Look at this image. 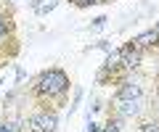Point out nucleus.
<instances>
[{
  "mask_svg": "<svg viewBox=\"0 0 159 132\" xmlns=\"http://www.w3.org/2000/svg\"><path fill=\"white\" fill-rule=\"evenodd\" d=\"M69 90V77L61 69H48L34 82V95L40 98H58Z\"/></svg>",
  "mask_w": 159,
  "mask_h": 132,
  "instance_id": "f257e3e1",
  "label": "nucleus"
},
{
  "mask_svg": "<svg viewBox=\"0 0 159 132\" xmlns=\"http://www.w3.org/2000/svg\"><path fill=\"white\" fill-rule=\"evenodd\" d=\"M56 127H58V119L53 111H40V114L29 116V121H27L29 132H53Z\"/></svg>",
  "mask_w": 159,
  "mask_h": 132,
  "instance_id": "f03ea898",
  "label": "nucleus"
},
{
  "mask_svg": "<svg viewBox=\"0 0 159 132\" xmlns=\"http://www.w3.org/2000/svg\"><path fill=\"white\" fill-rule=\"evenodd\" d=\"M141 58H143V50H138L133 42L119 48V69H135L141 66Z\"/></svg>",
  "mask_w": 159,
  "mask_h": 132,
  "instance_id": "7ed1b4c3",
  "label": "nucleus"
},
{
  "mask_svg": "<svg viewBox=\"0 0 159 132\" xmlns=\"http://www.w3.org/2000/svg\"><path fill=\"white\" fill-rule=\"evenodd\" d=\"M138 50H151V48H159V29H146L135 40H130Z\"/></svg>",
  "mask_w": 159,
  "mask_h": 132,
  "instance_id": "20e7f679",
  "label": "nucleus"
},
{
  "mask_svg": "<svg viewBox=\"0 0 159 132\" xmlns=\"http://www.w3.org/2000/svg\"><path fill=\"white\" fill-rule=\"evenodd\" d=\"M143 106V98H117V109H119V116H135Z\"/></svg>",
  "mask_w": 159,
  "mask_h": 132,
  "instance_id": "39448f33",
  "label": "nucleus"
},
{
  "mask_svg": "<svg viewBox=\"0 0 159 132\" xmlns=\"http://www.w3.org/2000/svg\"><path fill=\"white\" fill-rule=\"evenodd\" d=\"M117 98H143V90L135 82H122V87L117 90Z\"/></svg>",
  "mask_w": 159,
  "mask_h": 132,
  "instance_id": "423d86ee",
  "label": "nucleus"
},
{
  "mask_svg": "<svg viewBox=\"0 0 159 132\" xmlns=\"http://www.w3.org/2000/svg\"><path fill=\"white\" fill-rule=\"evenodd\" d=\"M0 132H21V121H0Z\"/></svg>",
  "mask_w": 159,
  "mask_h": 132,
  "instance_id": "0eeeda50",
  "label": "nucleus"
},
{
  "mask_svg": "<svg viewBox=\"0 0 159 132\" xmlns=\"http://www.w3.org/2000/svg\"><path fill=\"white\" fill-rule=\"evenodd\" d=\"M138 132H159V119H151V121H143L138 127Z\"/></svg>",
  "mask_w": 159,
  "mask_h": 132,
  "instance_id": "6e6552de",
  "label": "nucleus"
},
{
  "mask_svg": "<svg viewBox=\"0 0 159 132\" xmlns=\"http://www.w3.org/2000/svg\"><path fill=\"white\" fill-rule=\"evenodd\" d=\"M119 127H122V116H119V119H114V121L109 119V121H106V127H103L101 132H119Z\"/></svg>",
  "mask_w": 159,
  "mask_h": 132,
  "instance_id": "1a4fd4ad",
  "label": "nucleus"
},
{
  "mask_svg": "<svg viewBox=\"0 0 159 132\" xmlns=\"http://www.w3.org/2000/svg\"><path fill=\"white\" fill-rule=\"evenodd\" d=\"M77 8H88V6H96V3H106V0H72Z\"/></svg>",
  "mask_w": 159,
  "mask_h": 132,
  "instance_id": "9d476101",
  "label": "nucleus"
},
{
  "mask_svg": "<svg viewBox=\"0 0 159 132\" xmlns=\"http://www.w3.org/2000/svg\"><path fill=\"white\" fill-rule=\"evenodd\" d=\"M8 35V24H6V19H0V40Z\"/></svg>",
  "mask_w": 159,
  "mask_h": 132,
  "instance_id": "9b49d317",
  "label": "nucleus"
},
{
  "mask_svg": "<svg viewBox=\"0 0 159 132\" xmlns=\"http://www.w3.org/2000/svg\"><path fill=\"white\" fill-rule=\"evenodd\" d=\"M88 132H101V130H98V124H93V121H90V124H88Z\"/></svg>",
  "mask_w": 159,
  "mask_h": 132,
  "instance_id": "f8f14e48",
  "label": "nucleus"
},
{
  "mask_svg": "<svg viewBox=\"0 0 159 132\" xmlns=\"http://www.w3.org/2000/svg\"><path fill=\"white\" fill-rule=\"evenodd\" d=\"M157 116H159V98H157Z\"/></svg>",
  "mask_w": 159,
  "mask_h": 132,
  "instance_id": "ddd939ff",
  "label": "nucleus"
},
{
  "mask_svg": "<svg viewBox=\"0 0 159 132\" xmlns=\"http://www.w3.org/2000/svg\"><path fill=\"white\" fill-rule=\"evenodd\" d=\"M157 29H159V24H157Z\"/></svg>",
  "mask_w": 159,
  "mask_h": 132,
  "instance_id": "4468645a",
  "label": "nucleus"
}]
</instances>
